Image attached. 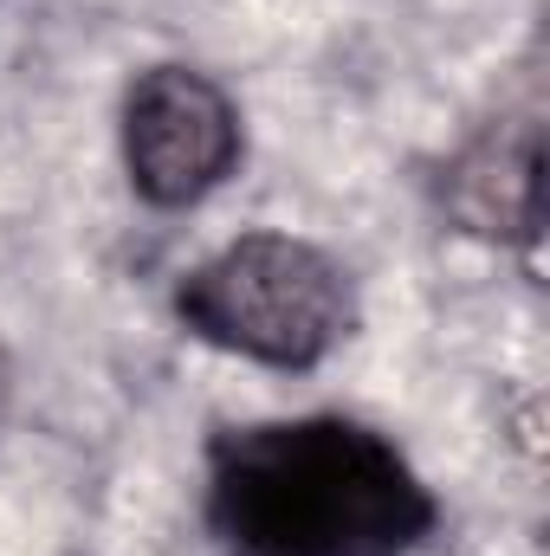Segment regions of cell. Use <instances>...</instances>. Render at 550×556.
Wrapping results in <instances>:
<instances>
[{
	"label": "cell",
	"mask_w": 550,
	"mask_h": 556,
	"mask_svg": "<svg viewBox=\"0 0 550 556\" xmlns=\"http://www.w3.org/2000/svg\"><path fill=\"white\" fill-rule=\"evenodd\" d=\"M201 525L221 556H414L440 505L383 427L291 415L208 440Z\"/></svg>",
	"instance_id": "cell-1"
},
{
	"label": "cell",
	"mask_w": 550,
	"mask_h": 556,
	"mask_svg": "<svg viewBox=\"0 0 550 556\" xmlns=\"http://www.w3.org/2000/svg\"><path fill=\"white\" fill-rule=\"evenodd\" d=\"M175 324L227 356L304 376L357 337V285L317 240L260 227L182 273Z\"/></svg>",
	"instance_id": "cell-2"
},
{
	"label": "cell",
	"mask_w": 550,
	"mask_h": 556,
	"mask_svg": "<svg viewBox=\"0 0 550 556\" xmlns=\"http://www.w3.org/2000/svg\"><path fill=\"white\" fill-rule=\"evenodd\" d=\"M124 175L155 214L201 207L247 155V124L227 85L195 65H149L124 91Z\"/></svg>",
	"instance_id": "cell-3"
},
{
	"label": "cell",
	"mask_w": 550,
	"mask_h": 556,
	"mask_svg": "<svg viewBox=\"0 0 550 556\" xmlns=\"http://www.w3.org/2000/svg\"><path fill=\"white\" fill-rule=\"evenodd\" d=\"M440 207L460 233H479L492 247H538L545 233V142L538 111L499 117L492 130L466 142L440 175Z\"/></svg>",
	"instance_id": "cell-4"
}]
</instances>
